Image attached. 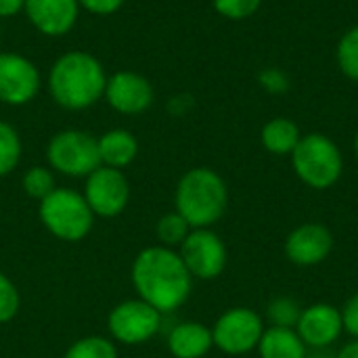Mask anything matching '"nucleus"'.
<instances>
[{"label": "nucleus", "mask_w": 358, "mask_h": 358, "mask_svg": "<svg viewBox=\"0 0 358 358\" xmlns=\"http://www.w3.org/2000/svg\"><path fill=\"white\" fill-rule=\"evenodd\" d=\"M132 281L141 300L159 313L176 310L191 294V273L182 258L168 248H147L132 266Z\"/></svg>", "instance_id": "f257e3e1"}, {"label": "nucleus", "mask_w": 358, "mask_h": 358, "mask_svg": "<svg viewBox=\"0 0 358 358\" xmlns=\"http://www.w3.org/2000/svg\"><path fill=\"white\" fill-rule=\"evenodd\" d=\"M105 71L88 52H67L50 69L52 99L65 109H86L105 92Z\"/></svg>", "instance_id": "f03ea898"}, {"label": "nucleus", "mask_w": 358, "mask_h": 358, "mask_svg": "<svg viewBox=\"0 0 358 358\" xmlns=\"http://www.w3.org/2000/svg\"><path fill=\"white\" fill-rule=\"evenodd\" d=\"M229 191L220 174L210 168L189 170L176 189V212L193 229L214 224L227 210Z\"/></svg>", "instance_id": "7ed1b4c3"}, {"label": "nucleus", "mask_w": 358, "mask_h": 358, "mask_svg": "<svg viewBox=\"0 0 358 358\" xmlns=\"http://www.w3.org/2000/svg\"><path fill=\"white\" fill-rule=\"evenodd\" d=\"M292 166L298 178L317 191L334 187L344 172L340 147L329 136L319 132L300 138L298 147L292 153Z\"/></svg>", "instance_id": "20e7f679"}, {"label": "nucleus", "mask_w": 358, "mask_h": 358, "mask_svg": "<svg viewBox=\"0 0 358 358\" xmlns=\"http://www.w3.org/2000/svg\"><path fill=\"white\" fill-rule=\"evenodd\" d=\"M40 218L46 229L65 241L82 239L92 227V210L84 195L69 189H55L40 203Z\"/></svg>", "instance_id": "39448f33"}, {"label": "nucleus", "mask_w": 358, "mask_h": 358, "mask_svg": "<svg viewBox=\"0 0 358 358\" xmlns=\"http://www.w3.org/2000/svg\"><path fill=\"white\" fill-rule=\"evenodd\" d=\"M46 155L55 170L69 176L92 174L101 166L99 141L80 130L59 132L50 141Z\"/></svg>", "instance_id": "423d86ee"}, {"label": "nucleus", "mask_w": 358, "mask_h": 358, "mask_svg": "<svg viewBox=\"0 0 358 358\" xmlns=\"http://www.w3.org/2000/svg\"><path fill=\"white\" fill-rule=\"evenodd\" d=\"M264 325L252 308H233L224 313L214 325V344L227 355H245L258 346Z\"/></svg>", "instance_id": "0eeeda50"}, {"label": "nucleus", "mask_w": 358, "mask_h": 358, "mask_svg": "<svg viewBox=\"0 0 358 358\" xmlns=\"http://www.w3.org/2000/svg\"><path fill=\"white\" fill-rule=\"evenodd\" d=\"M180 258L191 277L216 279L227 266V248L216 233L195 229L180 243Z\"/></svg>", "instance_id": "6e6552de"}, {"label": "nucleus", "mask_w": 358, "mask_h": 358, "mask_svg": "<svg viewBox=\"0 0 358 358\" xmlns=\"http://www.w3.org/2000/svg\"><path fill=\"white\" fill-rule=\"evenodd\" d=\"M162 313L143 300H130L109 315V331L122 344H143L153 338L162 323Z\"/></svg>", "instance_id": "1a4fd4ad"}, {"label": "nucleus", "mask_w": 358, "mask_h": 358, "mask_svg": "<svg viewBox=\"0 0 358 358\" xmlns=\"http://www.w3.org/2000/svg\"><path fill=\"white\" fill-rule=\"evenodd\" d=\"M130 197L128 180L124 174L109 166H99L92 174H88L86 182V203L99 216H117Z\"/></svg>", "instance_id": "9d476101"}, {"label": "nucleus", "mask_w": 358, "mask_h": 358, "mask_svg": "<svg viewBox=\"0 0 358 358\" xmlns=\"http://www.w3.org/2000/svg\"><path fill=\"white\" fill-rule=\"evenodd\" d=\"M40 76L34 63L15 52H0V101L23 105L34 99Z\"/></svg>", "instance_id": "9b49d317"}, {"label": "nucleus", "mask_w": 358, "mask_h": 358, "mask_svg": "<svg viewBox=\"0 0 358 358\" xmlns=\"http://www.w3.org/2000/svg\"><path fill=\"white\" fill-rule=\"evenodd\" d=\"M334 248V235L327 227L319 222L300 224L287 235L285 241V256L300 266H315L321 264Z\"/></svg>", "instance_id": "f8f14e48"}, {"label": "nucleus", "mask_w": 358, "mask_h": 358, "mask_svg": "<svg viewBox=\"0 0 358 358\" xmlns=\"http://www.w3.org/2000/svg\"><path fill=\"white\" fill-rule=\"evenodd\" d=\"M109 105L120 113H141L153 103V88L147 78L134 71H120L105 84Z\"/></svg>", "instance_id": "ddd939ff"}, {"label": "nucleus", "mask_w": 358, "mask_h": 358, "mask_svg": "<svg viewBox=\"0 0 358 358\" xmlns=\"http://www.w3.org/2000/svg\"><path fill=\"white\" fill-rule=\"evenodd\" d=\"M296 331L306 346L325 348L334 344L344 331L342 313L331 304H315L310 308H304Z\"/></svg>", "instance_id": "4468645a"}, {"label": "nucleus", "mask_w": 358, "mask_h": 358, "mask_svg": "<svg viewBox=\"0 0 358 358\" xmlns=\"http://www.w3.org/2000/svg\"><path fill=\"white\" fill-rule=\"evenodd\" d=\"M25 13L46 36L67 34L78 19V0H25Z\"/></svg>", "instance_id": "2eb2a0df"}, {"label": "nucleus", "mask_w": 358, "mask_h": 358, "mask_svg": "<svg viewBox=\"0 0 358 358\" xmlns=\"http://www.w3.org/2000/svg\"><path fill=\"white\" fill-rule=\"evenodd\" d=\"M214 344L212 331L199 323H182L168 338L170 352L176 358H201Z\"/></svg>", "instance_id": "dca6fc26"}, {"label": "nucleus", "mask_w": 358, "mask_h": 358, "mask_svg": "<svg viewBox=\"0 0 358 358\" xmlns=\"http://www.w3.org/2000/svg\"><path fill=\"white\" fill-rule=\"evenodd\" d=\"M260 358H304L306 344L289 327H271L258 342Z\"/></svg>", "instance_id": "f3484780"}, {"label": "nucleus", "mask_w": 358, "mask_h": 358, "mask_svg": "<svg viewBox=\"0 0 358 358\" xmlns=\"http://www.w3.org/2000/svg\"><path fill=\"white\" fill-rule=\"evenodd\" d=\"M300 138L302 134H300L298 124L287 117H273L271 122L264 124L260 132V141L264 149L275 155H292Z\"/></svg>", "instance_id": "a211bd4d"}, {"label": "nucleus", "mask_w": 358, "mask_h": 358, "mask_svg": "<svg viewBox=\"0 0 358 358\" xmlns=\"http://www.w3.org/2000/svg\"><path fill=\"white\" fill-rule=\"evenodd\" d=\"M136 151H138L136 138L126 130H109L99 138L101 162L107 164L109 168L120 170L128 166L136 157Z\"/></svg>", "instance_id": "6ab92c4d"}, {"label": "nucleus", "mask_w": 358, "mask_h": 358, "mask_svg": "<svg viewBox=\"0 0 358 358\" xmlns=\"http://www.w3.org/2000/svg\"><path fill=\"white\" fill-rule=\"evenodd\" d=\"M336 61H338L340 71L348 80L358 82V25H352L340 38L336 46Z\"/></svg>", "instance_id": "aec40b11"}, {"label": "nucleus", "mask_w": 358, "mask_h": 358, "mask_svg": "<svg viewBox=\"0 0 358 358\" xmlns=\"http://www.w3.org/2000/svg\"><path fill=\"white\" fill-rule=\"evenodd\" d=\"M21 155V141L13 126L6 122H0V176L8 174Z\"/></svg>", "instance_id": "412c9836"}, {"label": "nucleus", "mask_w": 358, "mask_h": 358, "mask_svg": "<svg viewBox=\"0 0 358 358\" xmlns=\"http://www.w3.org/2000/svg\"><path fill=\"white\" fill-rule=\"evenodd\" d=\"M65 358H117V352L105 338H84L67 350Z\"/></svg>", "instance_id": "4be33fe9"}, {"label": "nucleus", "mask_w": 358, "mask_h": 358, "mask_svg": "<svg viewBox=\"0 0 358 358\" xmlns=\"http://www.w3.org/2000/svg\"><path fill=\"white\" fill-rule=\"evenodd\" d=\"M300 306L298 302L289 300V298H277L268 304V319L273 323V327H289L294 329L300 321Z\"/></svg>", "instance_id": "5701e85b"}, {"label": "nucleus", "mask_w": 358, "mask_h": 358, "mask_svg": "<svg viewBox=\"0 0 358 358\" xmlns=\"http://www.w3.org/2000/svg\"><path fill=\"white\" fill-rule=\"evenodd\" d=\"M23 189L34 199H44L55 191V178L46 168H31L23 176Z\"/></svg>", "instance_id": "b1692460"}, {"label": "nucleus", "mask_w": 358, "mask_h": 358, "mask_svg": "<svg viewBox=\"0 0 358 358\" xmlns=\"http://www.w3.org/2000/svg\"><path fill=\"white\" fill-rule=\"evenodd\" d=\"M189 222L176 212V214H168L159 220L157 224V235L166 245H180L187 235H189Z\"/></svg>", "instance_id": "393cba45"}, {"label": "nucleus", "mask_w": 358, "mask_h": 358, "mask_svg": "<svg viewBox=\"0 0 358 358\" xmlns=\"http://www.w3.org/2000/svg\"><path fill=\"white\" fill-rule=\"evenodd\" d=\"M262 0H214V8L218 15L231 21H243L258 13Z\"/></svg>", "instance_id": "a878e982"}, {"label": "nucleus", "mask_w": 358, "mask_h": 358, "mask_svg": "<svg viewBox=\"0 0 358 358\" xmlns=\"http://www.w3.org/2000/svg\"><path fill=\"white\" fill-rule=\"evenodd\" d=\"M258 84L268 92V94H285L292 86L287 73L279 67H264L258 73Z\"/></svg>", "instance_id": "bb28decb"}, {"label": "nucleus", "mask_w": 358, "mask_h": 358, "mask_svg": "<svg viewBox=\"0 0 358 358\" xmlns=\"http://www.w3.org/2000/svg\"><path fill=\"white\" fill-rule=\"evenodd\" d=\"M19 310V294L15 285L0 273V323L10 321Z\"/></svg>", "instance_id": "cd10ccee"}, {"label": "nucleus", "mask_w": 358, "mask_h": 358, "mask_svg": "<svg viewBox=\"0 0 358 358\" xmlns=\"http://www.w3.org/2000/svg\"><path fill=\"white\" fill-rule=\"evenodd\" d=\"M340 313H342L344 329H346L352 338H357L358 340V294L357 296H352V298L346 302L344 310H340Z\"/></svg>", "instance_id": "c85d7f7f"}, {"label": "nucleus", "mask_w": 358, "mask_h": 358, "mask_svg": "<svg viewBox=\"0 0 358 358\" xmlns=\"http://www.w3.org/2000/svg\"><path fill=\"white\" fill-rule=\"evenodd\" d=\"M122 2L124 0H78V4L94 15H111L122 6Z\"/></svg>", "instance_id": "c756f323"}, {"label": "nucleus", "mask_w": 358, "mask_h": 358, "mask_svg": "<svg viewBox=\"0 0 358 358\" xmlns=\"http://www.w3.org/2000/svg\"><path fill=\"white\" fill-rule=\"evenodd\" d=\"M23 4H25V0H0V17L15 15Z\"/></svg>", "instance_id": "7c9ffc66"}, {"label": "nucleus", "mask_w": 358, "mask_h": 358, "mask_svg": "<svg viewBox=\"0 0 358 358\" xmlns=\"http://www.w3.org/2000/svg\"><path fill=\"white\" fill-rule=\"evenodd\" d=\"M338 358H358V340L350 342V344H346V346L340 350Z\"/></svg>", "instance_id": "2f4dec72"}, {"label": "nucleus", "mask_w": 358, "mask_h": 358, "mask_svg": "<svg viewBox=\"0 0 358 358\" xmlns=\"http://www.w3.org/2000/svg\"><path fill=\"white\" fill-rule=\"evenodd\" d=\"M355 155H357V159H358V130H357V134H355Z\"/></svg>", "instance_id": "473e14b6"}, {"label": "nucleus", "mask_w": 358, "mask_h": 358, "mask_svg": "<svg viewBox=\"0 0 358 358\" xmlns=\"http://www.w3.org/2000/svg\"><path fill=\"white\" fill-rule=\"evenodd\" d=\"M304 358H321V357H304Z\"/></svg>", "instance_id": "72a5a7b5"}]
</instances>
